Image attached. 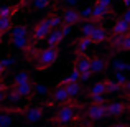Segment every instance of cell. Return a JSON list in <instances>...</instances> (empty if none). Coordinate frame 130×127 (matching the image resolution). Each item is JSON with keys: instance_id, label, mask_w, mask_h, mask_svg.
I'll return each instance as SVG.
<instances>
[{"instance_id": "38", "label": "cell", "mask_w": 130, "mask_h": 127, "mask_svg": "<svg viewBox=\"0 0 130 127\" xmlns=\"http://www.w3.org/2000/svg\"><path fill=\"white\" fill-rule=\"evenodd\" d=\"M91 71H87V73H84V74H81V81H89L91 79Z\"/></svg>"}, {"instance_id": "32", "label": "cell", "mask_w": 130, "mask_h": 127, "mask_svg": "<svg viewBox=\"0 0 130 127\" xmlns=\"http://www.w3.org/2000/svg\"><path fill=\"white\" fill-rule=\"evenodd\" d=\"M0 63H2V66L7 69V68L13 66V64L17 63V58L15 56H5V58H2V60H0Z\"/></svg>"}, {"instance_id": "37", "label": "cell", "mask_w": 130, "mask_h": 127, "mask_svg": "<svg viewBox=\"0 0 130 127\" xmlns=\"http://www.w3.org/2000/svg\"><path fill=\"white\" fill-rule=\"evenodd\" d=\"M71 30H73V26H68V25H61V28H59V32H61V35L63 36H68L71 33Z\"/></svg>"}, {"instance_id": "25", "label": "cell", "mask_w": 130, "mask_h": 127, "mask_svg": "<svg viewBox=\"0 0 130 127\" xmlns=\"http://www.w3.org/2000/svg\"><path fill=\"white\" fill-rule=\"evenodd\" d=\"M31 78H30V73L26 69H22L18 71V73L15 74V78H13V84H22V83H26V81H30Z\"/></svg>"}, {"instance_id": "22", "label": "cell", "mask_w": 130, "mask_h": 127, "mask_svg": "<svg viewBox=\"0 0 130 127\" xmlns=\"http://www.w3.org/2000/svg\"><path fill=\"white\" fill-rule=\"evenodd\" d=\"M13 117L10 112H7L5 109H0V127H12Z\"/></svg>"}, {"instance_id": "3", "label": "cell", "mask_w": 130, "mask_h": 127, "mask_svg": "<svg viewBox=\"0 0 130 127\" xmlns=\"http://www.w3.org/2000/svg\"><path fill=\"white\" fill-rule=\"evenodd\" d=\"M50 32H51L50 25H48L46 18H43L41 22H38L35 25V28H33V35H31V38H30V41H31L33 45L43 41V40H46V36L50 35Z\"/></svg>"}, {"instance_id": "11", "label": "cell", "mask_w": 130, "mask_h": 127, "mask_svg": "<svg viewBox=\"0 0 130 127\" xmlns=\"http://www.w3.org/2000/svg\"><path fill=\"white\" fill-rule=\"evenodd\" d=\"M89 61L91 58L87 54H81V56H76V60L73 61V69L77 71L79 74H84L89 71Z\"/></svg>"}, {"instance_id": "33", "label": "cell", "mask_w": 130, "mask_h": 127, "mask_svg": "<svg viewBox=\"0 0 130 127\" xmlns=\"http://www.w3.org/2000/svg\"><path fill=\"white\" fill-rule=\"evenodd\" d=\"M66 78H68V81H69V83H79V81H81V74L77 73V71H74V69L71 71Z\"/></svg>"}, {"instance_id": "31", "label": "cell", "mask_w": 130, "mask_h": 127, "mask_svg": "<svg viewBox=\"0 0 130 127\" xmlns=\"http://www.w3.org/2000/svg\"><path fill=\"white\" fill-rule=\"evenodd\" d=\"M94 5H97L99 8H101L105 15H107V13L110 12V5H112V3H110V0H99V2L94 3Z\"/></svg>"}, {"instance_id": "6", "label": "cell", "mask_w": 130, "mask_h": 127, "mask_svg": "<svg viewBox=\"0 0 130 127\" xmlns=\"http://www.w3.org/2000/svg\"><path fill=\"white\" fill-rule=\"evenodd\" d=\"M81 22V17H79V10L77 8H64L63 10V15H61V25H68V26H73L76 23Z\"/></svg>"}, {"instance_id": "39", "label": "cell", "mask_w": 130, "mask_h": 127, "mask_svg": "<svg viewBox=\"0 0 130 127\" xmlns=\"http://www.w3.org/2000/svg\"><path fill=\"white\" fill-rule=\"evenodd\" d=\"M5 94H7V91H0V104L5 101Z\"/></svg>"}, {"instance_id": "35", "label": "cell", "mask_w": 130, "mask_h": 127, "mask_svg": "<svg viewBox=\"0 0 130 127\" xmlns=\"http://www.w3.org/2000/svg\"><path fill=\"white\" fill-rule=\"evenodd\" d=\"M87 97H89V101H91V104H104L105 102L104 96H89L87 94Z\"/></svg>"}, {"instance_id": "12", "label": "cell", "mask_w": 130, "mask_h": 127, "mask_svg": "<svg viewBox=\"0 0 130 127\" xmlns=\"http://www.w3.org/2000/svg\"><path fill=\"white\" fill-rule=\"evenodd\" d=\"M127 111V104L120 101L107 102V116H122Z\"/></svg>"}, {"instance_id": "4", "label": "cell", "mask_w": 130, "mask_h": 127, "mask_svg": "<svg viewBox=\"0 0 130 127\" xmlns=\"http://www.w3.org/2000/svg\"><path fill=\"white\" fill-rule=\"evenodd\" d=\"M86 116L91 121H101L107 117V102L104 104H91L86 109Z\"/></svg>"}, {"instance_id": "19", "label": "cell", "mask_w": 130, "mask_h": 127, "mask_svg": "<svg viewBox=\"0 0 130 127\" xmlns=\"http://www.w3.org/2000/svg\"><path fill=\"white\" fill-rule=\"evenodd\" d=\"M64 89H66L68 96H69L71 99L76 97V96H79L81 92H83V86H81L79 83H69L68 86H64Z\"/></svg>"}, {"instance_id": "21", "label": "cell", "mask_w": 130, "mask_h": 127, "mask_svg": "<svg viewBox=\"0 0 130 127\" xmlns=\"http://www.w3.org/2000/svg\"><path fill=\"white\" fill-rule=\"evenodd\" d=\"M44 18H46L51 30H56L58 26H61V15H58V13H48Z\"/></svg>"}, {"instance_id": "16", "label": "cell", "mask_w": 130, "mask_h": 127, "mask_svg": "<svg viewBox=\"0 0 130 127\" xmlns=\"http://www.w3.org/2000/svg\"><path fill=\"white\" fill-rule=\"evenodd\" d=\"M63 40H64V36L61 35L59 28H56V30H51V32H50V35L46 36L48 48H58V45H59L61 41H63Z\"/></svg>"}, {"instance_id": "18", "label": "cell", "mask_w": 130, "mask_h": 127, "mask_svg": "<svg viewBox=\"0 0 130 127\" xmlns=\"http://www.w3.org/2000/svg\"><path fill=\"white\" fill-rule=\"evenodd\" d=\"M104 94H105V81H97L89 89V96H104Z\"/></svg>"}, {"instance_id": "14", "label": "cell", "mask_w": 130, "mask_h": 127, "mask_svg": "<svg viewBox=\"0 0 130 127\" xmlns=\"http://www.w3.org/2000/svg\"><path fill=\"white\" fill-rule=\"evenodd\" d=\"M89 40H91V43H104V41L109 40V35H107V32H105L104 26L97 25L95 30L92 32V35L89 36Z\"/></svg>"}, {"instance_id": "1", "label": "cell", "mask_w": 130, "mask_h": 127, "mask_svg": "<svg viewBox=\"0 0 130 127\" xmlns=\"http://www.w3.org/2000/svg\"><path fill=\"white\" fill-rule=\"evenodd\" d=\"M76 107H83V104H76V102H73V104H63L58 109L56 114L51 117V122L56 125H61V127L73 124L76 119H79V117H76V111H74Z\"/></svg>"}, {"instance_id": "36", "label": "cell", "mask_w": 130, "mask_h": 127, "mask_svg": "<svg viewBox=\"0 0 130 127\" xmlns=\"http://www.w3.org/2000/svg\"><path fill=\"white\" fill-rule=\"evenodd\" d=\"M31 5L35 7V8H48V7H50V2H48V0H35Z\"/></svg>"}, {"instance_id": "29", "label": "cell", "mask_w": 130, "mask_h": 127, "mask_svg": "<svg viewBox=\"0 0 130 127\" xmlns=\"http://www.w3.org/2000/svg\"><path fill=\"white\" fill-rule=\"evenodd\" d=\"M79 17H81V20L91 22V18H92V5H87V7H84L83 10H79Z\"/></svg>"}, {"instance_id": "5", "label": "cell", "mask_w": 130, "mask_h": 127, "mask_svg": "<svg viewBox=\"0 0 130 127\" xmlns=\"http://www.w3.org/2000/svg\"><path fill=\"white\" fill-rule=\"evenodd\" d=\"M107 41L112 50H117V51L130 50V35H112V36H109Z\"/></svg>"}, {"instance_id": "2", "label": "cell", "mask_w": 130, "mask_h": 127, "mask_svg": "<svg viewBox=\"0 0 130 127\" xmlns=\"http://www.w3.org/2000/svg\"><path fill=\"white\" fill-rule=\"evenodd\" d=\"M59 60V51L58 48H44V50H40L38 56H36V64L35 69L36 71H46L51 64H54Z\"/></svg>"}, {"instance_id": "8", "label": "cell", "mask_w": 130, "mask_h": 127, "mask_svg": "<svg viewBox=\"0 0 130 127\" xmlns=\"http://www.w3.org/2000/svg\"><path fill=\"white\" fill-rule=\"evenodd\" d=\"M107 58H102V56H94L91 58V61H89V71H91V74H101L102 71L107 68Z\"/></svg>"}, {"instance_id": "10", "label": "cell", "mask_w": 130, "mask_h": 127, "mask_svg": "<svg viewBox=\"0 0 130 127\" xmlns=\"http://www.w3.org/2000/svg\"><path fill=\"white\" fill-rule=\"evenodd\" d=\"M12 89L20 96V97H26L30 99L33 96V81H26V83H22V84H13Z\"/></svg>"}, {"instance_id": "20", "label": "cell", "mask_w": 130, "mask_h": 127, "mask_svg": "<svg viewBox=\"0 0 130 127\" xmlns=\"http://www.w3.org/2000/svg\"><path fill=\"white\" fill-rule=\"evenodd\" d=\"M17 36H30L28 35V26L25 25H13V28L10 30V38H17Z\"/></svg>"}, {"instance_id": "17", "label": "cell", "mask_w": 130, "mask_h": 127, "mask_svg": "<svg viewBox=\"0 0 130 127\" xmlns=\"http://www.w3.org/2000/svg\"><path fill=\"white\" fill-rule=\"evenodd\" d=\"M30 36H17V38H10V45L15 48H18V50L25 51L26 48L30 46Z\"/></svg>"}, {"instance_id": "28", "label": "cell", "mask_w": 130, "mask_h": 127, "mask_svg": "<svg viewBox=\"0 0 130 127\" xmlns=\"http://www.w3.org/2000/svg\"><path fill=\"white\" fill-rule=\"evenodd\" d=\"M33 92H36L38 96H48L50 94V89L43 83H33Z\"/></svg>"}, {"instance_id": "7", "label": "cell", "mask_w": 130, "mask_h": 127, "mask_svg": "<svg viewBox=\"0 0 130 127\" xmlns=\"http://www.w3.org/2000/svg\"><path fill=\"white\" fill-rule=\"evenodd\" d=\"M51 94V101L54 102V104H73V99L68 96V92H66V89L64 88H61V86H56V88L53 89V91L50 92Z\"/></svg>"}, {"instance_id": "40", "label": "cell", "mask_w": 130, "mask_h": 127, "mask_svg": "<svg viewBox=\"0 0 130 127\" xmlns=\"http://www.w3.org/2000/svg\"><path fill=\"white\" fill-rule=\"evenodd\" d=\"M0 91H7V86L2 83V81H0Z\"/></svg>"}, {"instance_id": "15", "label": "cell", "mask_w": 130, "mask_h": 127, "mask_svg": "<svg viewBox=\"0 0 130 127\" xmlns=\"http://www.w3.org/2000/svg\"><path fill=\"white\" fill-rule=\"evenodd\" d=\"M91 40L89 38H84V36H81V38L76 40V43H74V54L76 56H81V54H84L86 51L91 48Z\"/></svg>"}, {"instance_id": "27", "label": "cell", "mask_w": 130, "mask_h": 127, "mask_svg": "<svg viewBox=\"0 0 130 127\" xmlns=\"http://www.w3.org/2000/svg\"><path fill=\"white\" fill-rule=\"evenodd\" d=\"M124 92V89L120 88L117 83H114L112 79H107L105 81V94H112V92Z\"/></svg>"}, {"instance_id": "34", "label": "cell", "mask_w": 130, "mask_h": 127, "mask_svg": "<svg viewBox=\"0 0 130 127\" xmlns=\"http://www.w3.org/2000/svg\"><path fill=\"white\" fill-rule=\"evenodd\" d=\"M5 99H8L10 102H18V101H20L22 97H20V96H18V94H17V92H15V91L12 89V91H8V92L5 94Z\"/></svg>"}, {"instance_id": "13", "label": "cell", "mask_w": 130, "mask_h": 127, "mask_svg": "<svg viewBox=\"0 0 130 127\" xmlns=\"http://www.w3.org/2000/svg\"><path fill=\"white\" fill-rule=\"evenodd\" d=\"M130 25L122 20V17H117L112 26V35H130Z\"/></svg>"}, {"instance_id": "42", "label": "cell", "mask_w": 130, "mask_h": 127, "mask_svg": "<svg viewBox=\"0 0 130 127\" xmlns=\"http://www.w3.org/2000/svg\"><path fill=\"white\" fill-rule=\"evenodd\" d=\"M3 73H5V68H3V66H2V63H0V76H2Z\"/></svg>"}, {"instance_id": "41", "label": "cell", "mask_w": 130, "mask_h": 127, "mask_svg": "<svg viewBox=\"0 0 130 127\" xmlns=\"http://www.w3.org/2000/svg\"><path fill=\"white\" fill-rule=\"evenodd\" d=\"M110 127H128L127 124H114V125H110Z\"/></svg>"}, {"instance_id": "23", "label": "cell", "mask_w": 130, "mask_h": 127, "mask_svg": "<svg viewBox=\"0 0 130 127\" xmlns=\"http://www.w3.org/2000/svg\"><path fill=\"white\" fill-rule=\"evenodd\" d=\"M95 26H97V23L94 22H84L83 26H81V33H83L84 38H89V36L92 35V32L95 30Z\"/></svg>"}, {"instance_id": "30", "label": "cell", "mask_w": 130, "mask_h": 127, "mask_svg": "<svg viewBox=\"0 0 130 127\" xmlns=\"http://www.w3.org/2000/svg\"><path fill=\"white\" fill-rule=\"evenodd\" d=\"M15 10L17 8H12V7L5 5V7H0V17L2 18H12L15 15Z\"/></svg>"}, {"instance_id": "9", "label": "cell", "mask_w": 130, "mask_h": 127, "mask_svg": "<svg viewBox=\"0 0 130 127\" xmlns=\"http://www.w3.org/2000/svg\"><path fill=\"white\" fill-rule=\"evenodd\" d=\"M23 114H25V119L28 122H38L43 119V114H44V109L41 106H33V107H26L25 111H23Z\"/></svg>"}, {"instance_id": "24", "label": "cell", "mask_w": 130, "mask_h": 127, "mask_svg": "<svg viewBox=\"0 0 130 127\" xmlns=\"http://www.w3.org/2000/svg\"><path fill=\"white\" fill-rule=\"evenodd\" d=\"M112 68L115 69V73H125L130 69V64L125 63V61H120V60H114L112 61Z\"/></svg>"}, {"instance_id": "43", "label": "cell", "mask_w": 130, "mask_h": 127, "mask_svg": "<svg viewBox=\"0 0 130 127\" xmlns=\"http://www.w3.org/2000/svg\"><path fill=\"white\" fill-rule=\"evenodd\" d=\"M2 36H3V35H0V41H2Z\"/></svg>"}, {"instance_id": "26", "label": "cell", "mask_w": 130, "mask_h": 127, "mask_svg": "<svg viewBox=\"0 0 130 127\" xmlns=\"http://www.w3.org/2000/svg\"><path fill=\"white\" fill-rule=\"evenodd\" d=\"M12 28H13V20L12 18H2L0 17V35L10 32Z\"/></svg>"}]
</instances>
